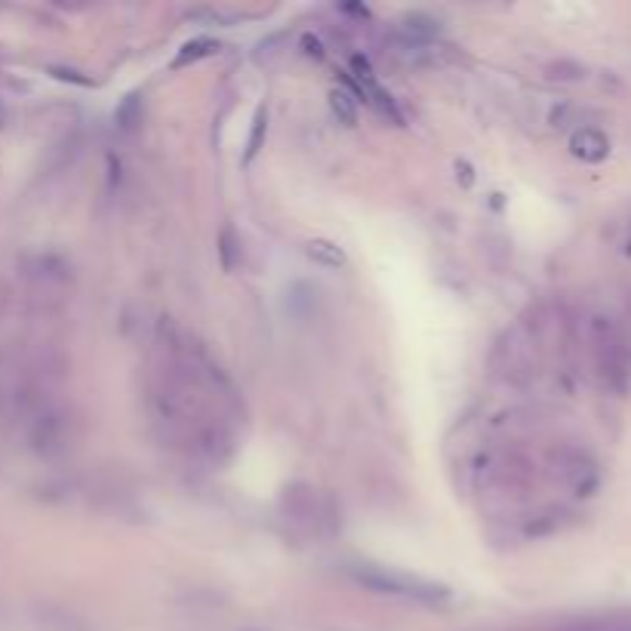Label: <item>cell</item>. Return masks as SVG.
I'll return each mask as SVG.
<instances>
[{
  "instance_id": "6da1fadb",
  "label": "cell",
  "mask_w": 631,
  "mask_h": 631,
  "mask_svg": "<svg viewBox=\"0 0 631 631\" xmlns=\"http://www.w3.org/2000/svg\"><path fill=\"white\" fill-rule=\"evenodd\" d=\"M361 582L370 588L386 591V595H401V597H416V601H437L446 591L431 586V582L406 579V576H386V573H361Z\"/></svg>"
},
{
  "instance_id": "7a4b0ae2",
  "label": "cell",
  "mask_w": 631,
  "mask_h": 631,
  "mask_svg": "<svg viewBox=\"0 0 631 631\" xmlns=\"http://www.w3.org/2000/svg\"><path fill=\"white\" fill-rule=\"evenodd\" d=\"M305 253H308V259H315L321 268H346L348 265L346 250L336 246L333 241H326V237H315V241H308Z\"/></svg>"
},
{
  "instance_id": "3957f363",
  "label": "cell",
  "mask_w": 631,
  "mask_h": 631,
  "mask_svg": "<svg viewBox=\"0 0 631 631\" xmlns=\"http://www.w3.org/2000/svg\"><path fill=\"white\" fill-rule=\"evenodd\" d=\"M573 155L582 161H601L606 155V139L597 130H579L573 135Z\"/></svg>"
},
{
  "instance_id": "277c9868",
  "label": "cell",
  "mask_w": 631,
  "mask_h": 631,
  "mask_svg": "<svg viewBox=\"0 0 631 631\" xmlns=\"http://www.w3.org/2000/svg\"><path fill=\"white\" fill-rule=\"evenodd\" d=\"M330 105H333V111H336V117L342 124H348V126L357 124V99H351L348 90H333Z\"/></svg>"
},
{
  "instance_id": "5b68a950",
  "label": "cell",
  "mask_w": 631,
  "mask_h": 631,
  "mask_svg": "<svg viewBox=\"0 0 631 631\" xmlns=\"http://www.w3.org/2000/svg\"><path fill=\"white\" fill-rule=\"evenodd\" d=\"M213 50H215V44H213V41H206V37H201V41H191V44L182 46V53L175 55L173 65H175V68H182V65H188V62L206 59V55H210Z\"/></svg>"
},
{
  "instance_id": "8992f818",
  "label": "cell",
  "mask_w": 631,
  "mask_h": 631,
  "mask_svg": "<svg viewBox=\"0 0 631 631\" xmlns=\"http://www.w3.org/2000/svg\"><path fill=\"white\" fill-rule=\"evenodd\" d=\"M265 124H268V111L259 108L255 111V121H253V133H250V142H246V161H253L255 151L262 145V135H265Z\"/></svg>"
},
{
  "instance_id": "52a82bcc",
  "label": "cell",
  "mask_w": 631,
  "mask_h": 631,
  "mask_svg": "<svg viewBox=\"0 0 631 631\" xmlns=\"http://www.w3.org/2000/svg\"><path fill=\"white\" fill-rule=\"evenodd\" d=\"M139 117H142V111H139V102H135V95H126L124 105L117 108V121H121L124 130H130V126L139 124Z\"/></svg>"
}]
</instances>
